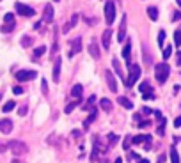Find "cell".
Masks as SVG:
<instances>
[{
  "label": "cell",
  "instance_id": "6da1fadb",
  "mask_svg": "<svg viewBox=\"0 0 181 163\" xmlns=\"http://www.w3.org/2000/svg\"><path fill=\"white\" fill-rule=\"evenodd\" d=\"M169 73H170V67L163 62V64H158L155 66V76H156V82L160 83H165L167 78H169Z\"/></svg>",
  "mask_w": 181,
  "mask_h": 163
},
{
  "label": "cell",
  "instance_id": "7a4b0ae2",
  "mask_svg": "<svg viewBox=\"0 0 181 163\" xmlns=\"http://www.w3.org/2000/svg\"><path fill=\"white\" fill-rule=\"evenodd\" d=\"M139 76H140V66H139V64H131V66H130V76L126 78L124 85H126L128 89L133 87V83L139 80Z\"/></svg>",
  "mask_w": 181,
  "mask_h": 163
},
{
  "label": "cell",
  "instance_id": "3957f363",
  "mask_svg": "<svg viewBox=\"0 0 181 163\" xmlns=\"http://www.w3.org/2000/svg\"><path fill=\"white\" fill-rule=\"evenodd\" d=\"M11 151H13V154L14 156H23L27 151H29V147H27V144H23L21 140H11L9 145H7Z\"/></svg>",
  "mask_w": 181,
  "mask_h": 163
},
{
  "label": "cell",
  "instance_id": "277c9868",
  "mask_svg": "<svg viewBox=\"0 0 181 163\" xmlns=\"http://www.w3.org/2000/svg\"><path fill=\"white\" fill-rule=\"evenodd\" d=\"M105 20H107L108 25H112L114 20H116V5H114L112 0H107L105 2Z\"/></svg>",
  "mask_w": 181,
  "mask_h": 163
},
{
  "label": "cell",
  "instance_id": "5b68a950",
  "mask_svg": "<svg viewBox=\"0 0 181 163\" xmlns=\"http://www.w3.org/2000/svg\"><path fill=\"white\" fill-rule=\"evenodd\" d=\"M16 11L20 13L21 16H27V18H30V16H34L36 14V11L32 9V7H29V5H25V4H21V2H16Z\"/></svg>",
  "mask_w": 181,
  "mask_h": 163
},
{
  "label": "cell",
  "instance_id": "8992f818",
  "mask_svg": "<svg viewBox=\"0 0 181 163\" xmlns=\"http://www.w3.org/2000/svg\"><path fill=\"white\" fill-rule=\"evenodd\" d=\"M38 76L36 71H18L16 73V80L18 82H27V80H34Z\"/></svg>",
  "mask_w": 181,
  "mask_h": 163
},
{
  "label": "cell",
  "instance_id": "52a82bcc",
  "mask_svg": "<svg viewBox=\"0 0 181 163\" xmlns=\"http://www.w3.org/2000/svg\"><path fill=\"white\" fill-rule=\"evenodd\" d=\"M126 14H122V20H121V25H119V32H117V41L122 43L126 39Z\"/></svg>",
  "mask_w": 181,
  "mask_h": 163
},
{
  "label": "cell",
  "instance_id": "ba28073f",
  "mask_svg": "<svg viewBox=\"0 0 181 163\" xmlns=\"http://www.w3.org/2000/svg\"><path fill=\"white\" fill-rule=\"evenodd\" d=\"M105 78H107V83H108V89L112 92H117V82H116V76L112 75V71H107L105 73Z\"/></svg>",
  "mask_w": 181,
  "mask_h": 163
},
{
  "label": "cell",
  "instance_id": "9c48e42d",
  "mask_svg": "<svg viewBox=\"0 0 181 163\" xmlns=\"http://www.w3.org/2000/svg\"><path fill=\"white\" fill-rule=\"evenodd\" d=\"M11 131H13V121H9V119H2V121H0V133L9 135Z\"/></svg>",
  "mask_w": 181,
  "mask_h": 163
},
{
  "label": "cell",
  "instance_id": "30bf717a",
  "mask_svg": "<svg viewBox=\"0 0 181 163\" xmlns=\"http://www.w3.org/2000/svg\"><path fill=\"white\" fill-rule=\"evenodd\" d=\"M80 50H82V37H75V39H73V50L68 53V57H69V59H71V57H75Z\"/></svg>",
  "mask_w": 181,
  "mask_h": 163
},
{
  "label": "cell",
  "instance_id": "8fae6325",
  "mask_svg": "<svg viewBox=\"0 0 181 163\" xmlns=\"http://www.w3.org/2000/svg\"><path fill=\"white\" fill-rule=\"evenodd\" d=\"M110 39H112V30H110V28H107V30L103 32V37H101V44H103V48H105V50H108V48H110Z\"/></svg>",
  "mask_w": 181,
  "mask_h": 163
},
{
  "label": "cell",
  "instance_id": "7c38bea8",
  "mask_svg": "<svg viewBox=\"0 0 181 163\" xmlns=\"http://www.w3.org/2000/svg\"><path fill=\"white\" fill-rule=\"evenodd\" d=\"M151 144V137L149 135H137V137H131V144L135 145H140V144Z\"/></svg>",
  "mask_w": 181,
  "mask_h": 163
},
{
  "label": "cell",
  "instance_id": "4fadbf2b",
  "mask_svg": "<svg viewBox=\"0 0 181 163\" xmlns=\"http://www.w3.org/2000/svg\"><path fill=\"white\" fill-rule=\"evenodd\" d=\"M122 59L126 61L128 66H131V64H130V62H131V44H130V43H126V46L122 48Z\"/></svg>",
  "mask_w": 181,
  "mask_h": 163
},
{
  "label": "cell",
  "instance_id": "5bb4252c",
  "mask_svg": "<svg viewBox=\"0 0 181 163\" xmlns=\"http://www.w3.org/2000/svg\"><path fill=\"white\" fill-rule=\"evenodd\" d=\"M52 20H53V7H52V4H46L44 5V21L52 23Z\"/></svg>",
  "mask_w": 181,
  "mask_h": 163
},
{
  "label": "cell",
  "instance_id": "9a60e30c",
  "mask_svg": "<svg viewBox=\"0 0 181 163\" xmlns=\"http://www.w3.org/2000/svg\"><path fill=\"white\" fill-rule=\"evenodd\" d=\"M60 57H57L55 59V64H53V80L55 82H59V78H60Z\"/></svg>",
  "mask_w": 181,
  "mask_h": 163
},
{
  "label": "cell",
  "instance_id": "2e32d148",
  "mask_svg": "<svg viewBox=\"0 0 181 163\" xmlns=\"http://www.w3.org/2000/svg\"><path fill=\"white\" fill-rule=\"evenodd\" d=\"M89 53H91V57H94V59L100 57V48H98V43H96V41H92V43L89 44Z\"/></svg>",
  "mask_w": 181,
  "mask_h": 163
},
{
  "label": "cell",
  "instance_id": "e0dca14e",
  "mask_svg": "<svg viewBox=\"0 0 181 163\" xmlns=\"http://www.w3.org/2000/svg\"><path fill=\"white\" fill-rule=\"evenodd\" d=\"M96 115H98V108H92L91 110V115L87 117V121L83 122V129H89V126H91V122L96 119Z\"/></svg>",
  "mask_w": 181,
  "mask_h": 163
},
{
  "label": "cell",
  "instance_id": "ac0fdd59",
  "mask_svg": "<svg viewBox=\"0 0 181 163\" xmlns=\"http://www.w3.org/2000/svg\"><path fill=\"white\" fill-rule=\"evenodd\" d=\"M77 21H78V14H73V16H71V20L68 21V23H66V27H64V28H62V32H64V34H66V32H68V30H69V28H73V27H75V25H77Z\"/></svg>",
  "mask_w": 181,
  "mask_h": 163
},
{
  "label": "cell",
  "instance_id": "d6986e66",
  "mask_svg": "<svg viewBox=\"0 0 181 163\" xmlns=\"http://www.w3.org/2000/svg\"><path fill=\"white\" fill-rule=\"evenodd\" d=\"M112 66H114V69H116V73H117V75H119V76H121V78H122V80H124V82H126V76L122 75V69H121V64H119V61H117L116 57L112 59Z\"/></svg>",
  "mask_w": 181,
  "mask_h": 163
},
{
  "label": "cell",
  "instance_id": "ffe728a7",
  "mask_svg": "<svg viewBox=\"0 0 181 163\" xmlns=\"http://www.w3.org/2000/svg\"><path fill=\"white\" fill-rule=\"evenodd\" d=\"M98 154H100V142H98V138H94V149H92V154H91V162H96Z\"/></svg>",
  "mask_w": 181,
  "mask_h": 163
},
{
  "label": "cell",
  "instance_id": "44dd1931",
  "mask_svg": "<svg viewBox=\"0 0 181 163\" xmlns=\"http://www.w3.org/2000/svg\"><path fill=\"white\" fill-rule=\"evenodd\" d=\"M100 106H101V110L110 112V110H112V101L107 99V98H103V99H100Z\"/></svg>",
  "mask_w": 181,
  "mask_h": 163
},
{
  "label": "cell",
  "instance_id": "7402d4cb",
  "mask_svg": "<svg viewBox=\"0 0 181 163\" xmlns=\"http://www.w3.org/2000/svg\"><path fill=\"white\" fill-rule=\"evenodd\" d=\"M82 90H83V87H82L80 83L73 85V89H71V96H73V98H80V96H82Z\"/></svg>",
  "mask_w": 181,
  "mask_h": 163
},
{
  "label": "cell",
  "instance_id": "603a6c76",
  "mask_svg": "<svg viewBox=\"0 0 181 163\" xmlns=\"http://www.w3.org/2000/svg\"><path fill=\"white\" fill-rule=\"evenodd\" d=\"M119 103L124 106V108H128V110H131V108H133V103L130 101L128 98H124V96H119Z\"/></svg>",
  "mask_w": 181,
  "mask_h": 163
},
{
  "label": "cell",
  "instance_id": "cb8c5ba5",
  "mask_svg": "<svg viewBox=\"0 0 181 163\" xmlns=\"http://www.w3.org/2000/svg\"><path fill=\"white\" fill-rule=\"evenodd\" d=\"M147 14H149V18L153 21L158 20V9L156 7H147Z\"/></svg>",
  "mask_w": 181,
  "mask_h": 163
},
{
  "label": "cell",
  "instance_id": "d4e9b609",
  "mask_svg": "<svg viewBox=\"0 0 181 163\" xmlns=\"http://www.w3.org/2000/svg\"><path fill=\"white\" fill-rule=\"evenodd\" d=\"M32 43H34V39H32L30 36H23V37H21V46H23V48L32 46Z\"/></svg>",
  "mask_w": 181,
  "mask_h": 163
},
{
  "label": "cell",
  "instance_id": "484cf974",
  "mask_svg": "<svg viewBox=\"0 0 181 163\" xmlns=\"http://www.w3.org/2000/svg\"><path fill=\"white\" fill-rule=\"evenodd\" d=\"M170 162H172V163H179V154H178L176 147H170Z\"/></svg>",
  "mask_w": 181,
  "mask_h": 163
},
{
  "label": "cell",
  "instance_id": "4316f807",
  "mask_svg": "<svg viewBox=\"0 0 181 163\" xmlns=\"http://www.w3.org/2000/svg\"><path fill=\"white\" fill-rule=\"evenodd\" d=\"M77 105H80V99H77V101H73V103H68V105H66V108H64V112H66V114H71V112H73V108H75Z\"/></svg>",
  "mask_w": 181,
  "mask_h": 163
},
{
  "label": "cell",
  "instance_id": "83f0119b",
  "mask_svg": "<svg viewBox=\"0 0 181 163\" xmlns=\"http://www.w3.org/2000/svg\"><path fill=\"white\" fill-rule=\"evenodd\" d=\"M14 106H16V103L11 99V101H7L5 105H4V108H2V110H4V112H13V110H14Z\"/></svg>",
  "mask_w": 181,
  "mask_h": 163
},
{
  "label": "cell",
  "instance_id": "f1b7e54d",
  "mask_svg": "<svg viewBox=\"0 0 181 163\" xmlns=\"http://www.w3.org/2000/svg\"><path fill=\"white\" fill-rule=\"evenodd\" d=\"M44 52H46V46H44V44H41V46H38V48L34 50V57L38 59V57H41V55H43Z\"/></svg>",
  "mask_w": 181,
  "mask_h": 163
},
{
  "label": "cell",
  "instance_id": "f546056e",
  "mask_svg": "<svg viewBox=\"0 0 181 163\" xmlns=\"http://www.w3.org/2000/svg\"><path fill=\"white\" fill-rule=\"evenodd\" d=\"M107 138H108V145H110V147H114V145L117 144V138H119V137H117V135H114V133H110Z\"/></svg>",
  "mask_w": 181,
  "mask_h": 163
},
{
  "label": "cell",
  "instance_id": "4dcf8cb0",
  "mask_svg": "<svg viewBox=\"0 0 181 163\" xmlns=\"http://www.w3.org/2000/svg\"><path fill=\"white\" fill-rule=\"evenodd\" d=\"M0 30H2L4 34H7V32H13V30H14V25H11V23H5V25H2V27H0Z\"/></svg>",
  "mask_w": 181,
  "mask_h": 163
},
{
  "label": "cell",
  "instance_id": "1f68e13d",
  "mask_svg": "<svg viewBox=\"0 0 181 163\" xmlns=\"http://www.w3.org/2000/svg\"><path fill=\"white\" fill-rule=\"evenodd\" d=\"M156 133H158V135H163V133H165V119H163V117L160 119V126H158Z\"/></svg>",
  "mask_w": 181,
  "mask_h": 163
},
{
  "label": "cell",
  "instance_id": "d6a6232c",
  "mask_svg": "<svg viewBox=\"0 0 181 163\" xmlns=\"http://www.w3.org/2000/svg\"><path fill=\"white\" fill-rule=\"evenodd\" d=\"M4 21H5V23H11V25H14V14H13V13H7V14L4 16Z\"/></svg>",
  "mask_w": 181,
  "mask_h": 163
},
{
  "label": "cell",
  "instance_id": "836d02e7",
  "mask_svg": "<svg viewBox=\"0 0 181 163\" xmlns=\"http://www.w3.org/2000/svg\"><path fill=\"white\" fill-rule=\"evenodd\" d=\"M139 89H140V92H142V94H144V92H147V90H151V85H149L147 82H142V83H140V87H139Z\"/></svg>",
  "mask_w": 181,
  "mask_h": 163
},
{
  "label": "cell",
  "instance_id": "e575fe53",
  "mask_svg": "<svg viewBox=\"0 0 181 163\" xmlns=\"http://www.w3.org/2000/svg\"><path fill=\"white\" fill-rule=\"evenodd\" d=\"M170 55H172V48H170V46H165V48H163V59L167 61Z\"/></svg>",
  "mask_w": 181,
  "mask_h": 163
},
{
  "label": "cell",
  "instance_id": "d590c367",
  "mask_svg": "<svg viewBox=\"0 0 181 163\" xmlns=\"http://www.w3.org/2000/svg\"><path fill=\"white\" fill-rule=\"evenodd\" d=\"M174 43H176V46L181 44V30H176V34H174Z\"/></svg>",
  "mask_w": 181,
  "mask_h": 163
},
{
  "label": "cell",
  "instance_id": "8d00e7d4",
  "mask_svg": "<svg viewBox=\"0 0 181 163\" xmlns=\"http://www.w3.org/2000/svg\"><path fill=\"white\" fill-rule=\"evenodd\" d=\"M130 145H131V137H126V138H124V142H122L124 151H126V149H130Z\"/></svg>",
  "mask_w": 181,
  "mask_h": 163
},
{
  "label": "cell",
  "instance_id": "74e56055",
  "mask_svg": "<svg viewBox=\"0 0 181 163\" xmlns=\"http://www.w3.org/2000/svg\"><path fill=\"white\" fill-rule=\"evenodd\" d=\"M142 98H144V99H155V92H153V90H147V92H144Z\"/></svg>",
  "mask_w": 181,
  "mask_h": 163
},
{
  "label": "cell",
  "instance_id": "f35d334b",
  "mask_svg": "<svg viewBox=\"0 0 181 163\" xmlns=\"http://www.w3.org/2000/svg\"><path fill=\"white\" fill-rule=\"evenodd\" d=\"M163 43H165V32H163V30H160V34H158V44H160V46H163Z\"/></svg>",
  "mask_w": 181,
  "mask_h": 163
},
{
  "label": "cell",
  "instance_id": "ab89813d",
  "mask_svg": "<svg viewBox=\"0 0 181 163\" xmlns=\"http://www.w3.org/2000/svg\"><path fill=\"white\" fill-rule=\"evenodd\" d=\"M27 110H29V108H27V105H23V106H20V110H18V114H20L21 117H23V115L27 114Z\"/></svg>",
  "mask_w": 181,
  "mask_h": 163
},
{
  "label": "cell",
  "instance_id": "60d3db41",
  "mask_svg": "<svg viewBox=\"0 0 181 163\" xmlns=\"http://www.w3.org/2000/svg\"><path fill=\"white\" fill-rule=\"evenodd\" d=\"M142 114H144V115H151V114H153V110H151V108H147V106H144V108H142Z\"/></svg>",
  "mask_w": 181,
  "mask_h": 163
},
{
  "label": "cell",
  "instance_id": "b9f144b4",
  "mask_svg": "<svg viewBox=\"0 0 181 163\" xmlns=\"http://www.w3.org/2000/svg\"><path fill=\"white\" fill-rule=\"evenodd\" d=\"M13 92H14V94H21V92H23V89H21L20 85H16V87H13Z\"/></svg>",
  "mask_w": 181,
  "mask_h": 163
},
{
  "label": "cell",
  "instance_id": "7bdbcfd3",
  "mask_svg": "<svg viewBox=\"0 0 181 163\" xmlns=\"http://www.w3.org/2000/svg\"><path fill=\"white\" fill-rule=\"evenodd\" d=\"M41 87H43V92L46 94V92H48V87H46V80H41Z\"/></svg>",
  "mask_w": 181,
  "mask_h": 163
},
{
  "label": "cell",
  "instance_id": "ee69618b",
  "mask_svg": "<svg viewBox=\"0 0 181 163\" xmlns=\"http://www.w3.org/2000/svg\"><path fill=\"white\" fill-rule=\"evenodd\" d=\"M174 126H176V128H181V115L174 119Z\"/></svg>",
  "mask_w": 181,
  "mask_h": 163
},
{
  "label": "cell",
  "instance_id": "f6af8a7d",
  "mask_svg": "<svg viewBox=\"0 0 181 163\" xmlns=\"http://www.w3.org/2000/svg\"><path fill=\"white\" fill-rule=\"evenodd\" d=\"M172 20H174V21L181 20V11H178V13H174V16H172Z\"/></svg>",
  "mask_w": 181,
  "mask_h": 163
},
{
  "label": "cell",
  "instance_id": "bcb514c9",
  "mask_svg": "<svg viewBox=\"0 0 181 163\" xmlns=\"http://www.w3.org/2000/svg\"><path fill=\"white\" fill-rule=\"evenodd\" d=\"M149 124H151L149 121H140V124H139V128H147Z\"/></svg>",
  "mask_w": 181,
  "mask_h": 163
},
{
  "label": "cell",
  "instance_id": "7dc6e473",
  "mask_svg": "<svg viewBox=\"0 0 181 163\" xmlns=\"http://www.w3.org/2000/svg\"><path fill=\"white\" fill-rule=\"evenodd\" d=\"M153 114H155V115H156V119H161V112H160V110H155V112H153Z\"/></svg>",
  "mask_w": 181,
  "mask_h": 163
},
{
  "label": "cell",
  "instance_id": "c3c4849f",
  "mask_svg": "<svg viewBox=\"0 0 181 163\" xmlns=\"http://www.w3.org/2000/svg\"><path fill=\"white\" fill-rule=\"evenodd\" d=\"M41 25H43L41 21H38V23H34V28H36V30H39V28H41Z\"/></svg>",
  "mask_w": 181,
  "mask_h": 163
},
{
  "label": "cell",
  "instance_id": "681fc988",
  "mask_svg": "<svg viewBox=\"0 0 181 163\" xmlns=\"http://www.w3.org/2000/svg\"><path fill=\"white\" fill-rule=\"evenodd\" d=\"M5 149H7V145H2L0 144V153H5Z\"/></svg>",
  "mask_w": 181,
  "mask_h": 163
},
{
  "label": "cell",
  "instance_id": "f907efd6",
  "mask_svg": "<svg viewBox=\"0 0 181 163\" xmlns=\"http://www.w3.org/2000/svg\"><path fill=\"white\" fill-rule=\"evenodd\" d=\"M178 66H181V52H178Z\"/></svg>",
  "mask_w": 181,
  "mask_h": 163
},
{
  "label": "cell",
  "instance_id": "816d5d0a",
  "mask_svg": "<svg viewBox=\"0 0 181 163\" xmlns=\"http://www.w3.org/2000/svg\"><path fill=\"white\" fill-rule=\"evenodd\" d=\"M163 162H165V156H163V154H161L160 158H158V163H163Z\"/></svg>",
  "mask_w": 181,
  "mask_h": 163
},
{
  "label": "cell",
  "instance_id": "f5cc1de1",
  "mask_svg": "<svg viewBox=\"0 0 181 163\" xmlns=\"http://www.w3.org/2000/svg\"><path fill=\"white\" fill-rule=\"evenodd\" d=\"M139 163H149V160H139Z\"/></svg>",
  "mask_w": 181,
  "mask_h": 163
},
{
  "label": "cell",
  "instance_id": "db71d44e",
  "mask_svg": "<svg viewBox=\"0 0 181 163\" xmlns=\"http://www.w3.org/2000/svg\"><path fill=\"white\" fill-rule=\"evenodd\" d=\"M114 163H122V160H121V158H116V162Z\"/></svg>",
  "mask_w": 181,
  "mask_h": 163
},
{
  "label": "cell",
  "instance_id": "11a10c76",
  "mask_svg": "<svg viewBox=\"0 0 181 163\" xmlns=\"http://www.w3.org/2000/svg\"><path fill=\"white\" fill-rule=\"evenodd\" d=\"M176 2H178V5H179V7H181V0H176Z\"/></svg>",
  "mask_w": 181,
  "mask_h": 163
},
{
  "label": "cell",
  "instance_id": "9f6ffc18",
  "mask_svg": "<svg viewBox=\"0 0 181 163\" xmlns=\"http://www.w3.org/2000/svg\"><path fill=\"white\" fill-rule=\"evenodd\" d=\"M13 163H20V162H18V160H14V162H13Z\"/></svg>",
  "mask_w": 181,
  "mask_h": 163
},
{
  "label": "cell",
  "instance_id": "6f0895ef",
  "mask_svg": "<svg viewBox=\"0 0 181 163\" xmlns=\"http://www.w3.org/2000/svg\"><path fill=\"white\" fill-rule=\"evenodd\" d=\"M0 99H2V94H0Z\"/></svg>",
  "mask_w": 181,
  "mask_h": 163
},
{
  "label": "cell",
  "instance_id": "680465c9",
  "mask_svg": "<svg viewBox=\"0 0 181 163\" xmlns=\"http://www.w3.org/2000/svg\"><path fill=\"white\" fill-rule=\"evenodd\" d=\"M55 2H59V0H55Z\"/></svg>",
  "mask_w": 181,
  "mask_h": 163
},
{
  "label": "cell",
  "instance_id": "91938a15",
  "mask_svg": "<svg viewBox=\"0 0 181 163\" xmlns=\"http://www.w3.org/2000/svg\"><path fill=\"white\" fill-rule=\"evenodd\" d=\"M0 2H2V0H0Z\"/></svg>",
  "mask_w": 181,
  "mask_h": 163
}]
</instances>
